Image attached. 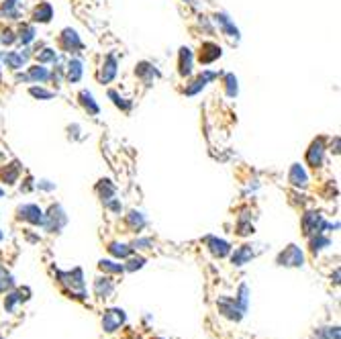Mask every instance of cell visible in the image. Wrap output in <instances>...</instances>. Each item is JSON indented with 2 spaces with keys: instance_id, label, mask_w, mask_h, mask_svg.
Wrapping results in <instances>:
<instances>
[{
  "instance_id": "cell-1",
  "label": "cell",
  "mask_w": 341,
  "mask_h": 339,
  "mask_svg": "<svg viewBox=\"0 0 341 339\" xmlns=\"http://www.w3.org/2000/svg\"><path fill=\"white\" fill-rule=\"evenodd\" d=\"M68 223V217H66V211H63L59 205H53L47 215H43V227L49 231V233H59V229L63 227V225Z\"/></svg>"
},
{
  "instance_id": "cell-2",
  "label": "cell",
  "mask_w": 341,
  "mask_h": 339,
  "mask_svg": "<svg viewBox=\"0 0 341 339\" xmlns=\"http://www.w3.org/2000/svg\"><path fill=\"white\" fill-rule=\"evenodd\" d=\"M59 47L63 51H68V53H76V51H80L84 47V45H82L80 35L74 29H63L61 35H59Z\"/></svg>"
},
{
  "instance_id": "cell-3",
  "label": "cell",
  "mask_w": 341,
  "mask_h": 339,
  "mask_svg": "<svg viewBox=\"0 0 341 339\" xmlns=\"http://www.w3.org/2000/svg\"><path fill=\"white\" fill-rule=\"evenodd\" d=\"M303 229H305V235L311 237L317 233H323V229H327V223L319 213H307L303 217Z\"/></svg>"
},
{
  "instance_id": "cell-4",
  "label": "cell",
  "mask_w": 341,
  "mask_h": 339,
  "mask_svg": "<svg viewBox=\"0 0 341 339\" xmlns=\"http://www.w3.org/2000/svg\"><path fill=\"white\" fill-rule=\"evenodd\" d=\"M215 78H219V74H217V72H208V70H204V72H202L194 82H190V84L184 88V94H186V96H194V94H198L200 90H204V88H206V84H208V82H212Z\"/></svg>"
},
{
  "instance_id": "cell-5",
  "label": "cell",
  "mask_w": 341,
  "mask_h": 339,
  "mask_svg": "<svg viewBox=\"0 0 341 339\" xmlns=\"http://www.w3.org/2000/svg\"><path fill=\"white\" fill-rule=\"evenodd\" d=\"M276 262H278L280 266H294L296 268V266L305 264V256H303V252L298 250L296 245H288L286 250L278 256V260H276Z\"/></svg>"
},
{
  "instance_id": "cell-6",
  "label": "cell",
  "mask_w": 341,
  "mask_h": 339,
  "mask_svg": "<svg viewBox=\"0 0 341 339\" xmlns=\"http://www.w3.org/2000/svg\"><path fill=\"white\" fill-rule=\"evenodd\" d=\"M16 217L23 219L31 225H41L43 223V211H41L37 205H23L16 209Z\"/></svg>"
},
{
  "instance_id": "cell-7",
  "label": "cell",
  "mask_w": 341,
  "mask_h": 339,
  "mask_svg": "<svg viewBox=\"0 0 341 339\" xmlns=\"http://www.w3.org/2000/svg\"><path fill=\"white\" fill-rule=\"evenodd\" d=\"M323 155H325V145L323 139H315L311 143V147L307 149V164L311 168H319L323 164Z\"/></svg>"
},
{
  "instance_id": "cell-8",
  "label": "cell",
  "mask_w": 341,
  "mask_h": 339,
  "mask_svg": "<svg viewBox=\"0 0 341 339\" xmlns=\"http://www.w3.org/2000/svg\"><path fill=\"white\" fill-rule=\"evenodd\" d=\"M123 321H125V313H123L121 309H111V311L104 313V317H102V327H104V331L113 333V331H117V329L123 325Z\"/></svg>"
},
{
  "instance_id": "cell-9",
  "label": "cell",
  "mask_w": 341,
  "mask_h": 339,
  "mask_svg": "<svg viewBox=\"0 0 341 339\" xmlns=\"http://www.w3.org/2000/svg\"><path fill=\"white\" fill-rule=\"evenodd\" d=\"M221 57V47L217 43H212V41H206V43H202L200 45V53H198V61L200 63H212L215 59H219Z\"/></svg>"
},
{
  "instance_id": "cell-10",
  "label": "cell",
  "mask_w": 341,
  "mask_h": 339,
  "mask_svg": "<svg viewBox=\"0 0 341 339\" xmlns=\"http://www.w3.org/2000/svg\"><path fill=\"white\" fill-rule=\"evenodd\" d=\"M115 76H117V59L113 55H106L100 72H98V80H100V84H109V82H113Z\"/></svg>"
},
{
  "instance_id": "cell-11",
  "label": "cell",
  "mask_w": 341,
  "mask_h": 339,
  "mask_svg": "<svg viewBox=\"0 0 341 339\" xmlns=\"http://www.w3.org/2000/svg\"><path fill=\"white\" fill-rule=\"evenodd\" d=\"M29 49H25L23 53H18V51H6L4 55H2V59H4V63H6V67H10V70H20L25 63H27V59H29Z\"/></svg>"
},
{
  "instance_id": "cell-12",
  "label": "cell",
  "mask_w": 341,
  "mask_h": 339,
  "mask_svg": "<svg viewBox=\"0 0 341 339\" xmlns=\"http://www.w3.org/2000/svg\"><path fill=\"white\" fill-rule=\"evenodd\" d=\"M192 67H194V55L188 47H182L180 49V59H178V72L182 78L192 74Z\"/></svg>"
},
{
  "instance_id": "cell-13",
  "label": "cell",
  "mask_w": 341,
  "mask_h": 339,
  "mask_svg": "<svg viewBox=\"0 0 341 339\" xmlns=\"http://www.w3.org/2000/svg\"><path fill=\"white\" fill-rule=\"evenodd\" d=\"M204 241H206V245H208V250L215 254L217 258H225V256H229V252H231V245H229L225 239H219V237H206Z\"/></svg>"
},
{
  "instance_id": "cell-14",
  "label": "cell",
  "mask_w": 341,
  "mask_h": 339,
  "mask_svg": "<svg viewBox=\"0 0 341 339\" xmlns=\"http://www.w3.org/2000/svg\"><path fill=\"white\" fill-rule=\"evenodd\" d=\"M288 180L294 184V186H301L305 188L309 184V176H307V170L301 166V164H292L290 168V174H288Z\"/></svg>"
},
{
  "instance_id": "cell-15",
  "label": "cell",
  "mask_w": 341,
  "mask_h": 339,
  "mask_svg": "<svg viewBox=\"0 0 341 339\" xmlns=\"http://www.w3.org/2000/svg\"><path fill=\"white\" fill-rule=\"evenodd\" d=\"M53 18V8L49 2H45V0H41V2L35 6L33 10V20L35 22H49Z\"/></svg>"
},
{
  "instance_id": "cell-16",
  "label": "cell",
  "mask_w": 341,
  "mask_h": 339,
  "mask_svg": "<svg viewBox=\"0 0 341 339\" xmlns=\"http://www.w3.org/2000/svg\"><path fill=\"white\" fill-rule=\"evenodd\" d=\"M27 80L29 82H37V84H43L47 80H51V72L43 65H31L29 72H27Z\"/></svg>"
},
{
  "instance_id": "cell-17",
  "label": "cell",
  "mask_w": 341,
  "mask_h": 339,
  "mask_svg": "<svg viewBox=\"0 0 341 339\" xmlns=\"http://www.w3.org/2000/svg\"><path fill=\"white\" fill-rule=\"evenodd\" d=\"M78 100L84 106V110H88V115H98V112H100V106L94 102V96H92L90 90H80Z\"/></svg>"
},
{
  "instance_id": "cell-18",
  "label": "cell",
  "mask_w": 341,
  "mask_h": 339,
  "mask_svg": "<svg viewBox=\"0 0 341 339\" xmlns=\"http://www.w3.org/2000/svg\"><path fill=\"white\" fill-rule=\"evenodd\" d=\"M82 74H84V63L80 61V59H70V63H68V67H66V78H68V82L70 84H74V82H80L82 80Z\"/></svg>"
},
{
  "instance_id": "cell-19",
  "label": "cell",
  "mask_w": 341,
  "mask_h": 339,
  "mask_svg": "<svg viewBox=\"0 0 341 339\" xmlns=\"http://www.w3.org/2000/svg\"><path fill=\"white\" fill-rule=\"evenodd\" d=\"M215 20L219 22V25H221V29H223V33L227 35V37H239V29L235 27V25H233V22H231V18L225 14V12H221V14H217L215 16Z\"/></svg>"
},
{
  "instance_id": "cell-20",
  "label": "cell",
  "mask_w": 341,
  "mask_h": 339,
  "mask_svg": "<svg viewBox=\"0 0 341 339\" xmlns=\"http://www.w3.org/2000/svg\"><path fill=\"white\" fill-rule=\"evenodd\" d=\"M96 192L100 194V198L106 202L109 198H113L115 196V192H117V186L113 184V180H109V178H102L100 182H98V186H96Z\"/></svg>"
},
{
  "instance_id": "cell-21",
  "label": "cell",
  "mask_w": 341,
  "mask_h": 339,
  "mask_svg": "<svg viewBox=\"0 0 341 339\" xmlns=\"http://www.w3.org/2000/svg\"><path fill=\"white\" fill-rule=\"evenodd\" d=\"M135 74H137L141 80H145V82H152L154 76H160V72H158L149 61H141V63L135 67Z\"/></svg>"
},
{
  "instance_id": "cell-22",
  "label": "cell",
  "mask_w": 341,
  "mask_h": 339,
  "mask_svg": "<svg viewBox=\"0 0 341 339\" xmlns=\"http://www.w3.org/2000/svg\"><path fill=\"white\" fill-rule=\"evenodd\" d=\"M253 258V250H251V245H241L239 250H235V254H233V264L235 266H243V264H247L249 260Z\"/></svg>"
},
{
  "instance_id": "cell-23",
  "label": "cell",
  "mask_w": 341,
  "mask_h": 339,
  "mask_svg": "<svg viewBox=\"0 0 341 339\" xmlns=\"http://www.w3.org/2000/svg\"><path fill=\"white\" fill-rule=\"evenodd\" d=\"M223 86H225V94L229 98H235L239 92V86H237V78L233 74H225L223 76Z\"/></svg>"
},
{
  "instance_id": "cell-24",
  "label": "cell",
  "mask_w": 341,
  "mask_h": 339,
  "mask_svg": "<svg viewBox=\"0 0 341 339\" xmlns=\"http://www.w3.org/2000/svg\"><path fill=\"white\" fill-rule=\"evenodd\" d=\"M18 174H20V168L18 164H10V166H4L2 172H0V176H2V180L6 184H14L18 180Z\"/></svg>"
},
{
  "instance_id": "cell-25",
  "label": "cell",
  "mask_w": 341,
  "mask_h": 339,
  "mask_svg": "<svg viewBox=\"0 0 341 339\" xmlns=\"http://www.w3.org/2000/svg\"><path fill=\"white\" fill-rule=\"evenodd\" d=\"M113 282L109 280V278H96V282H94V290H96V295L98 297H109L111 292H113Z\"/></svg>"
},
{
  "instance_id": "cell-26",
  "label": "cell",
  "mask_w": 341,
  "mask_h": 339,
  "mask_svg": "<svg viewBox=\"0 0 341 339\" xmlns=\"http://www.w3.org/2000/svg\"><path fill=\"white\" fill-rule=\"evenodd\" d=\"M109 252L115 256V258H129L131 254H133V247H129V245H123V243H111L109 245Z\"/></svg>"
},
{
  "instance_id": "cell-27",
  "label": "cell",
  "mask_w": 341,
  "mask_h": 339,
  "mask_svg": "<svg viewBox=\"0 0 341 339\" xmlns=\"http://www.w3.org/2000/svg\"><path fill=\"white\" fill-rule=\"evenodd\" d=\"M313 339H339L337 327H321L313 333Z\"/></svg>"
},
{
  "instance_id": "cell-28",
  "label": "cell",
  "mask_w": 341,
  "mask_h": 339,
  "mask_svg": "<svg viewBox=\"0 0 341 339\" xmlns=\"http://www.w3.org/2000/svg\"><path fill=\"white\" fill-rule=\"evenodd\" d=\"M16 2L18 0H4L2 2V6H0V16H18V12H16Z\"/></svg>"
},
{
  "instance_id": "cell-29",
  "label": "cell",
  "mask_w": 341,
  "mask_h": 339,
  "mask_svg": "<svg viewBox=\"0 0 341 339\" xmlns=\"http://www.w3.org/2000/svg\"><path fill=\"white\" fill-rule=\"evenodd\" d=\"M127 221H129V225H131L133 231H139L143 225H145V217L141 213H137V211H133V213L127 215Z\"/></svg>"
},
{
  "instance_id": "cell-30",
  "label": "cell",
  "mask_w": 341,
  "mask_h": 339,
  "mask_svg": "<svg viewBox=\"0 0 341 339\" xmlns=\"http://www.w3.org/2000/svg\"><path fill=\"white\" fill-rule=\"evenodd\" d=\"M18 39L23 41V45H29L35 39V27L33 25H23L18 31Z\"/></svg>"
},
{
  "instance_id": "cell-31",
  "label": "cell",
  "mask_w": 341,
  "mask_h": 339,
  "mask_svg": "<svg viewBox=\"0 0 341 339\" xmlns=\"http://www.w3.org/2000/svg\"><path fill=\"white\" fill-rule=\"evenodd\" d=\"M100 270H104V272H111V274H123L125 272V266L115 264L111 260H102L100 262Z\"/></svg>"
},
{
  "instance_id": "cell-32",
  "label": "cell",
  "mask_w": 341,
  "mask_h": 339,
  "mask_svg": "<svg viewBox=\"0 0 341 339\" xmlns=\"http://www.w3.org/2000/svg\"><path fill=\"white\" fill-rule=\"evenodd\" d=\"M29 92H31V96L41 98V100H51L53 98V92H51V90H45L43 86H33Z\"/></svg>"
},
{
  "instance_id": "cell-33",
  "label": "cell",
  "mask_w": 341,
  "mask_h": 339,
  "mask_svg": "<svg viewBox=\"0 0 341 339\" xmlns=\"http://www.w3.org/2000/svg\"><path fill=\"white\" fill-rule=\"evenodd\" d=\"M37 59H39V63H47V61L55 63V61H57V53H55V49L45 47L43 51H39V53H37Z\"/></svg>"
},
{
  "instance_id": "cell-34",
  "label": "cell",
  "mask_w": 341,
  "mask_h": 339,
  "mask_svg": "<svg viewBox=\"0 0 341 339\" xmlns=\"http://www.w3.org/2000/svg\"><path fill=\"white\" fill-rule=\"evenodd\" d=\"M109 98H113V102L119 106V108H123V110H129L131 108V102H125V98H121L115 90H109Z\"/></svg>"
},
{
  "instance_id": "cell-35",
  "label": "cell",
  "mask_w": 341,
  "mask_h": 339,
  "mask_svg": "<svg viewBox=\"0 0 341 339\" xmlns=\"http://www.w3.org/2000/svg\"><path fill=\"white\" fill-rule=\"evenodd\" d=\"M14 41H16V37H14V33L10 29H0V43H2V45H12Z\"/></svg>"
},
{
  "instance_id": "cell-36",
  "label": "cell",
  "mask_w": 341,
  "mask_h": 339,
  "mask_svg": "<svg viewBox=\"0 0 341 339\" xmlns=\"http://www.w3.org/2000/svg\"><path fill=\"white\" fill-rule=\"evenodd\" d=\"M143 264H145V260H143V258H135V260H129V262H127L125 270H129V272H133V270L143 268Z\"/></svg>"
},
{
  "instance_id": "cell-37",
  "label": "cell",
  "mask_w": 341,
  "mask_h": 339,
  "mask_svg": "<svg viewBox=\"0 0 341 339\" xmlns=\"http://www.w3.org/2000/svg\"><path fill=\"white\" fill-rule=\"evenodd\" d=\"M149 245H152V239H137L133 243V250H147Z\"/></svg>"
},
{
  "instance_id": "cell-38",
  "label": "cell",
  "mask_w": 341,
  "mask_h": 339,
  "mask_svg": "<svg viewBox=\"0 0 341 339\" xmlns=\"http://www.w3.org/2000/svg\"><path fill=\"white\" fill-rule=\"evenodd\" d=\"M35 186H37L39 190H53V188H55V184L49 182V180H41V182H37Z\"/></svg>"
},
{
  "instance_id": "cell-39",
  "label": "cell",
  "mask_w": 341,
  "mask_h": 339,
  "mask_svg": "<svg viewBox=\"0 0 341 339\" xmlns=\"http://www.w3.org/2000/svg\"><path fill=\"white\" fill-rule=\"evenodd\" d=\"M0 196H4V190L2 188H0Z\"/></svg>"
},
{
  "instance_id": "cell-40",
  "label": "cell",
  "mask_w": 341,
  "mask_h": 339,
  "mask_svg": "<svg viewBox=\"0 0 341 339\" xmlns=\"http://www.w3.org/2000/svg\"><path fill=\"white\" fill-rule=\"evenodd\" d=\"M2 237H4V235H2V233H0V239H2Z\"/></svg>"
},
{
  "instance_id": "cell-41",
  "label": "cell",
  "mask_w": 341,
  "mask_h": 339,
  "mask_svg": "<svg viewBox=\"0 0 341 339\" xmlns=\"http://www.w3.org/2000/svg\"><path fill=\"white\" fill-rule=\"evenodd\" d=\"M133 339H139V337H133Z\"/></svg>"
},
{
  "instance_id": "cell-42",
  "label": "cell",
  "mask_w": 341,
  "mask_h": 339,
  "mask_svg": "<svg viewBox=\"0 0 341 339\" xmlns=\"http://www.w3.org/2000/svg\"><path fill=\"white\" fill-rule=\"evenodd\" d=\"M0 160H2V155H0Z\"/></svg>"
},
{
  "instance_id": "cell-43",
  "label": "cell",
  "mask_w": 341,
  "mask_h": 339,
  "mask_svg": "<svg viewBox=\"0 0 341 339\" xmlns=\"http://www.w3.org/2000/svg\"><path fill=\"white\" fill-rule=\"evenodd\" d=\"M156 339H160V337H156Z\"/></svg>"
}]
</instances>
